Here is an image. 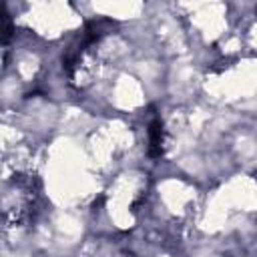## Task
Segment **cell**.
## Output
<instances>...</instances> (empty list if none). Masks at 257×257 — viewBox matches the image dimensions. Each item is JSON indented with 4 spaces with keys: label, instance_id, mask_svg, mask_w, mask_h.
<instances>
[{
    "label": "cell",
    "instance_id": "cell-1",
    "mask_svg": "<svg viewBox=\"0 0 257 257\" xmlns=\"http://www.w3.org/2000/svg\"><path fill=\"white\" fill-rule=\"evenodd\" d=\"M149 143H151V155H153V157H161V153H163V143H165L161 120H155V122L151 124V128H149Z\"/></svg>",
    "mask_w": 257,
    "mask_h": 257
}]
</instances>
